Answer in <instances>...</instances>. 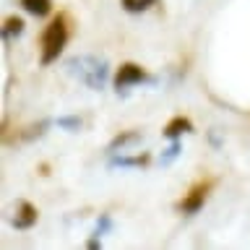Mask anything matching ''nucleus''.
I'll list each match as a JSON object with an SVG mask.
<instances>
[{
	"mask_svg": "<svg viewBox=\"0 0 250 250\" xmlns=\"http://www.w3.org/2000/svg\"><path fill=\"white\" fill-rule=\"evenodd\" d=\"M68 73L76 76L81 83H86L91 91L104 89L107 78H109V65L104 58H97V55H76L65 62Z\"/></svg>",
	"mask_w": 250,
	"mask_h": 250,
	"instance_id": "nucleus-1",
	"label": "nucleus"
},
{
	"mask_svg": "<svg viewBox=\"0 0 250 250\" xmlns=\"http://www.w3.org/2000/svg\"><path fill=\"white\" fill-rule=\"evenodd\" d=\"M70 37V26H68V16L58 13V19H52L47 23L44 34H42V65H52L60 58V52L65 50Z\"/></svg>",
	"mask_w": 250,
	"mask_h": 250,
	"instance_id": "nucleus-2",
	"label": "nucleus"
},
{
	"mask_svg": "<svg viewBox=\"0 0 250 250\" xmlns=\"http://www.w3.org/2000/svg\"><path fill=\"white\" fill-rule=\"evenodd\" d=\"M138 83H156V78L148 76L141 65H136V62H125V65H120V70L115 73V89L117 91H125V89L138 86Z\"/></svg>",
	"mask_w": 250,
	"mask_h": 250,
	"instance_id": "nucleus-3",
	"label": "nucleus"
},
{
	"mask_svg": "<svg viewBox=\"0 0 250 250\" xmlns=\"http://www.w3.org/2000/svg\"><path fill=\"white\" fill-rule=\"evenodd\" d=\"M211 180H203V183H195L190 190H188V195L183 201H180V211H183L185 216H193V214H198V211L203 208V203H206L208 198V190H211Z\"/></svg>",
	"mask_w": 250,
	"mask_h": 250,
	"instance_id": "nucleus-4",
	"label": "nucleus"
},
{
	"mask_svg": "<svg viewBox=\"0 0 250 250\" xmlns=\"http://www.w3.org/2000/svg\"><path fill=\"white\" fill-rule=\"evenodd\" d=\"M37 224V206H31L29 201H21L16 206V216H13V227L16 229H31Z\"/></svg>",
	"mask_w": 250,
	"mask_h": 250,
	"instance_id": "nucleus-5",
	"label": "nucleus"
},
{
	"mask_svg": "<svg viewBox=\"0 0 250 250\" xmlns=\"http://www.w3.org/2000/svg\"><path fill=\"white\" fill-rule=\"evenodd\" d=\"M164 136L167 138H180L183 133H193V123L188 120V117H183V115H177V117H172V120L164 125Z\"/></svg>",
	"mask_w": 250,
	"mask_h": 250,
	"instance_id": "nucleus-6",
	"label": "nucleus"
},
{
	"mask_svg": "<svg viewBox=\"0 0 250 250\" xmlns=\"http://www.w3.org/2000/svg\"><path fill=\"white\" fill-rule=\"evenodd\" d=\"M144 164H148V154H136V156H112L109 159V167H144Z\"/></svg>",
	"mask_w": 250,
	"mask_h": 250,
	"instance_id": "nucleus-7",
	"label": "nucleus"
},
{
	"mask_svg": "<svg viewBox=\"0 0 250 250\" xmlns=\"http://www.w3.org/2000/svg\"><path fill=\"white\" fill-rule=\"evenodd\" d=\"M23 11L37 16V19H42V16H47L52 11V0H21Z\"/></svg>",
	"mask_w": 250,
	"mask_h": 250,
	"instance_id": "nucleus-8",
	"label": "nucleus"
},
{
	"mask_svg": "<svg viewBox=\"0 0 250 250\" xmlns=\"http://www.w3.org/2000/svg\"><path fill=\"white\" fill-rule=\"evenodd\" d=\"M23 34V21L19 19V16H8L5 23H3V37L5 39H16Z\"/></svg>",
	"mask_w": 250,
	"mask_h": 250,
	"instance_id": "nucleus-9",
	"label": "nucleus"
},
{
	"mask_svg": "<svg viewBox=\"0 0 250 250\" xmlns=\"http://www.w3.org/2000/svg\"><path fill=\"white\" fill-rule=\"evenodd\" d=\"M136 141H141V133L136 130H128V133H120L112 144H109V151H115V148H125L128 144H136Z\"/></svg>",
	"mask_w": 250,
	"mask_h": 250,
	"instance_id": "nucleus-10",
	"label": "nucleus"
},
{
	"mask_svg": "<svg viewBox=\"0 0 250 250\" xmlns=\"http://www.w3.org/2000/svg\"><path fill=\"white\" fill-rule=\"evenodd\" d=\"M120 3L128 13H141V11H148L156 0H120Z\"/></svg>",
	"mask_w": 250,
	"mask_h": 250,
	"instance_id": "nucleus-11",
	"label": "nucleus"
},
{
	"mask_svg": "<svg viewBox=\"0 0 250 250\" xmlns=\"http://www.w3.org/2000/svg\"><path fill=\"white\" fill-rule=\"evenodd\" d=\"M180 151H183V144H180L177 138H172V144H169V148H167V151L162 154V159H159V162L164 164V167H167V164H172V162H175L177 156H180Z\"/></svg>",
	"mask_w": 250,
	"mask_h": 250,
	"instance_id": "nucleus-12",
	"label": "nucleus"
},
{
	"mask_svg": "<svg viewBox=\"0 0 250 250\" xmlns=\"http://www.w3.org/2000/svg\"><path fill=\"white\" fill-rule=\"evenodd\" d=\"M81 125H83V120L81 117H76V115H68V117H58V128H62V130H81Z\"/></svg>",
	"mask_w": 250,
	"mask_h": 250,
	"instance_id": "nucleus-13",
	"label": "nucleus"
},
{
	"mask_svg": "<svg viewBox=\"0 0 250 250\" xmlns=\"http://www.w3.org/2000/svg\"><path fill=\"white\" fill-rule=\"evenodd\" d=\"M109 229H112V219H109V214H102L99 222H97V232H94V234H99V237H102V234H107Z\"/></svg>",
	"mask_w": 250,
	"mask_h": 250,
	"instance_id": "nucleus-14",
	"label": "nucleus"
},
{
	"mask_svg": "<svg viewBox=\"0 0 250 250\" xmlns=\"http://www.w3.org/2000/svg\"><path fill=\"white\" fill-rule=\"evenodd\" d=\"M86 248H91V250H97V248H102V240H99V234H94V237L86 242Z\"/></svg>",
	"mask_w": 250,
	"mask_h": 250,
	"instance_id": "nucleus-15",
	"label": "nucleus"
}]
</instances>
